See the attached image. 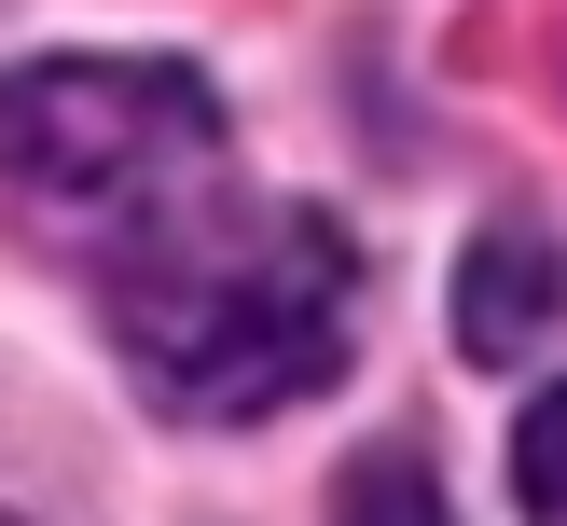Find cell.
I'll use <instances>...</instances> for the list:
<instances>
[{"label": "cell", "instance_id": "cell-1", "mask_svg": "<svg viewBox=\"0 0 567 526\" xmlns=\"http://www.w3.org/2000/svg\"><path fill=\"white\" fill-rule=\"evenodd\" d=\"M97 305H111V347H125L153 415L249 430V415L347 374L360 249L332 208H249V194L208 181L194 208L97 249Z\"/></svg>", "mask_w": 567, "mask_h": 526}, {"label": "cell", "instance_id": "cell-2", "mask_svg": "<svg viewBox=\"0 0 567 526\" xmlns=\"http://www.w3.org/2000/svg\"><path fill=\"white\" fill-rule=\"evenodd\" d=\"M0 181L111 249L221 181V97L181 55H28L0 70Z\"/></svg>", "mask_w": 567, "mask_h": 526}, {"label": "cell", "instance_id": "cell-3", "mask_svg": "<svg viewBox=\"0 0 567 526\" xmlns=\"http://www.w3.org/2000/svg\"><path fill=\"white\" fill-rule=\"evenodd\" d=\"M554 319H567L554 236H540V221H485V236H471V264H457V347L485 360V374H513Z\"/></svg>", "mask_w": 567, "mask_h": 526}, {"label": "cell", "instance_id": "cell-4", "mask_svg": "<svg viewBox=\"0 0 567 526\" xmlns=\"http://www.w3.org/2000/svg\"><path fill=\"white\" fill-rule=\"evenodd\" d=\"M332 526H457V498H443V471L415 443H360L332 471Z\"/></svg>", "mask_w": 567, "mask_h": 526}, {"label": "cell", "instance_id": "cell-5", "mask_svg": "<svg viewBox=\"0 0 567 526\" xmlns=\"http://www.w3.org/2000/svg\"><path fill=\"white\" fill-rule=\"evenodd\" d=\"M513 513L526 526H567V374L513 415Z\"/></svg>", "mask_w": 567, "mask_h": 526}, {"label": "cell", "instance_id": "cell-6", "mask_svg": "<svg viewBox=\"0 0 567 526\" xmlns=\"http://www.w3.org/2000/svg\"><path fill=\"white\" fill-rule=\"evenodd\" d=\"M0 526H14V513H0Z\"/></svg>", "mask_w": 567, "mask_h": 526}]
</instances>
